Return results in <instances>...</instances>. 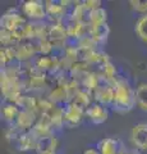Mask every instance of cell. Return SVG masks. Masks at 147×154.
I'll use <instances>...</instances> for the list:
<instances>
[{"mask_svg":"<svg viewBox=\"0 0 147 154\" xmlns=\"http://www.w3.org/2000/svg\"><path fill=\"white\" fill-rule=\"evenodd\" d=\"M136 107V88L132 85L129 79L119 76L114 85V103L110 107L111 110L118 114H127Z\"/></svg>","mask_w":147,"mask_h":154,"instance_id":"6da1fadb","label":"cell"},{"mask_svg":"<svg viewBox=\"0 0 147 154\" xmlns=\"http://www.w3.org/2000/svg\"><path fill=\"white\" fill-rule=\"evenodd\" d=\"M21 13L30 22H42L46 21L47 14L45 8V2L42 0H27L21 4Z\"/></svg>","mask_w":147,"mask_h":154,"instance_id":"7a4b0ae2","label":"cell"},{"mask_svg":"<svg viewBox=\"0 0 147 154\" xmlns=\"http://www.w3.org/2000/svg\"><path fill=\"white\" fill-rule=\"evenodd\" d=\"M64 113V126L65 128H77L84 122L86 119V110L79 108L78 105L69 102L63 107Z\"/></svg>","mask_w":147,"mask_h":154,"instance_id":"3957f363","label":"cell"},{"mask_svg":"<svg viewBox=\"0 0 147 154\" xmlns=\"http://www.w3.org/2000/svg\"><path fill=\"white\" fill-rule=\"evenodd\" d=\"M27 22V18L21 12H18L17 9H9L0 18V27H1V30L16 32L17 30L25 26Z\"/></svg>","mask_w":147,"mask_h":154,"instance_id":"277c9868","label":"cell"},{"mask_svg":"<svg viewBox=\"0 0 147 154\" xmlns=\"http://www.w3.org/2000/svg\"><path fill=\"white\" fill-rule=\"evenodd\" d=\"M131 143L141 153H147V122L137 123L131 130Z\"/></svg>","mask_w":147,"mask_h":154,"instance_id":"5b68a950","label":"cell"},{"mask_svg":"<svg viewBox=\"0 0 147 154\" xmlns=\"http://www.w3.org/2000/svg\"><path fill=\"white\" fill-rule=\"evenodd\" d=\"M110 110L105 105H101L98 103H92L86 109V119L92 125H102L109 119Z\"/></svg>","mask_w":147,"mask_h":154,"instance_id":"8992f818","label":"cell"},{"mask_svg":"<svg viewBox=\"0 0 147 154\" xmlns=\"http://www.w3.org/2000/svg\"><path fill=\"white\" fill-rule=\"evenodd\" d=\"M96 149L100 154H122L127 146L118 137H104L97 143Z\"/></svg>","mask_w":147,"mask_h":154,"instance_id":"52a82bcc","label":"cell"},{"mask_svg":"<svg viewBox=\"0 0 147 154\" xmlns=\"http://www.w3.org/2000/svg\"><path fill=\"white\" fill-rule=\"evenodd\" d=\"M16 50V62L22 64L31 63L32 60L37 57L36 50L31 41H21L14 46Z\"/></svg>","mask_w":147,"mask_h":154,"instance_id":"ba28073f","label":"cell"},{"mask_svg":"<svg viewBox=\"0 0 147 154\" xmlns=\"http://www.w3.org/2000/svg\"><path fill=\"white\" fill-rule=\"evenodd\" d=\"M39 119V114L36 112H31V110H21L18 117L14 122L16 126L21 132H28L34 128L35 123Z\"/></svg>","mask_w":147,"mask_h":154,"instance_id":"9c48e42d","label":"cell"},{"mask_svg":"<svg viewBox=\"0 0 147 154\" xmlns=\"http://www.w3.org/2000/svg\"><path fill=\"white\" fill-rule=\"evenodd\" d=\"M93 102L110 108L114 103V86L107 84H101L92 94Z\"/></svg>","mask_w":147,"mask_h":154,"instance_id":"30bf717a","label":"cell"},{"mask_svg":"<svg viewBox=\"0 0 147 154\" xmlns=\"http://www.w3.org/2000/svg\"><path fill=\"white\" fill-rule=\"evenodd\" d=\"M31 132L35 135V137L39 140L41 137H45V136H49L51 134H55L51 128V123H50V118L47 114H41L39 116V119L37 122L35 123L34 128L31 130Z\"/></svg>","mask_w":147,"mask_h":154,"instance_id":"8fae6325","label":"cell"},{"mask_svg":"<svg viewBox=\"0 0 147 154\" xmlns=\"http://www.w3.org/2000/svg\"><path fill=\"white\" fill-rule=\"evenodd\" d=\"M19 152H36L37 148V139L35 137V135L32 134L31 131L28 132H22L19 136H18L16 144H14Z\"/></svg>","mask_w":147,"mask_h":154,"instance_id":"7c38bea8","label":"cell"},{"mask_svg":"<svg viewBox=\"0 0 147 154\" xmlns=\"http://www.w3.org/2000/svg\"><path fill=\"white\" fill-rule=\"evenodd\" d=\"M46 96L55 105H60V107H64L65 104L70 102L67 88H64V86H59V85H54L53 88L47 91Z\"/></svg>","mask_w":147,"mask_h":154,"instance_id":"4fadbf2b","label":"cell"},{"mask_svg":"<svg viewBox=\"0 0 147 154\" xmlns=\"http://www.w3.org/2000/svg\"><path fill=\"white\" fill-rule=\"evenodd\" d=\"M109 35H110V27H109L107 23L100 26H91V30H90V36L92 37V40L96 42L98 48L106 45Z\"/></svg>","mask_w":147,"mask_h":154,"instance_id":"5bb4252c","label":"cell"},{"mask_svg":"<svg viewBox=\"0 0 147 154\" xmlns=\"http://www.w3.org/2000/svg\"><path fill=\"white\" fill-rule=\"evenodd\" d=\"M79 84H81V88H82L83 90H86V91H88V93L93 94L95 90H96L98 86H100L101 84H104V82H102L101 76L98 75L97 71H91Z\"/></svg>","mask_w":147,"mask_h":154,"instance_id":"9a60e30c","label":"cell"},{"mask_svg":"<svg viewBox=\"0 0 147 154\" xmlns=\"http://www.w3.org/2000/svg\"><path fill=\"white\" fill-rule=\"evenodd\" d=\"M50 118V123H51V128L55 134L60 132L65 126H64V113H63V107L56 105V107L47 114Z\"/></svg>","mask_w":147,"mask_h":154,"instance_id":"2e32d148","label":"cell"},{"mask_svg":"<svg viewBox=\"0 0 147 154\" xmlns=\"http://www.w3.org/2000/svg\"><path fill=\"white\" fill-rule=\"evenodd\" d=\"M37 102H39V96H36L34 94H28L25 93L19 99L17 100V105L21 110H31V112H37ZM40 116V114H39Z\"/></svg>","mask_w":147,"mask_h":154,"instance_id":"e0dca14e","label":"cell"},{"mask_svg":"<svg viewBox=\"0 0 147 154\" xmlns=\"http://www.w3.org/2000/svg\"><path fill=\"white\" fill-rule=\"evenodd\" d=\"M19 112H21V109L18 108V105L14 104V103L4 102L1 104V118L8 125H14Z\"/></svg>","mask_w":147,"mask_h":154,"instance_id":"ac0fdd59","label":"cell"},{"mask_svg":"<svg viewBox=\"0 0 147 154\" xmlns=\"http://www.w3.org/2000/svg\"><path fill=\"white\" fill-rule=\"evenodd\" d=\"M58 146H59L58 134H51V135H49V136L41 137V139L37 140L36 152H45V150H54V152H56Z\"/></svg>","mask_w":147,"mask_h":154,"instance_id":"d6986e66","label":"cell"},{"mask_svg":"<svg viewBox=\"0 0 147 154\" xmlns=\"http://www.w3.org/2000/svg\"><path fill=\"white\" fill-rule=\"evenodd\" d=\"M91 71L92 69L90 68V67L84 63V62H77V63L73 64V67L69 69L68 73H69V76H70V79H72V80L81 82V81H82Z\"/></svg>","mask_w":147,"mask_h":154,"instance_id":"ffe728a7","label":"cell"},{"mask_svg":"<svg viewBox=\"0 0 147 154\" xmlns=\"http://www.w3.org/2000/svg\"><path fill=\"white\" fill-rule=\"evenodd\" d=\"M34 45L37 55H53L54 54V46L49 38H36L31 41Z\"/></svg>","mask_w":147,"mask_h":154,"instance_id":"44dd1931","label":"cell"},{"mask_svg":"<svg viewBox=\"0 0 147 154\" xmlns=\"http://www.w3.org/2000/svg\"><path fill=\"white\" fill-rule=\"evenodd\" d=\"M88 23L91 26H100L107 23V11L104 7L97 8L90 12L88 14Z\"/></svg>","mask_w":147,"mask_h":154,"instance_id":"7402d4cb","label":"cell"},{"mask_svg":"<svg viewBox=\"0 0 147 154\" xmlns=\"http://www.w3.org/2000/svg\"><path fill=\"white\" fill-rule=\"evenodd\" d=\"M137 108L147 113V82H141L136 86Z\"/></svg>","mask_w":147,"mask_h":154,"instance_id":"603a6c76","label":"cell"},{"mask_svg":"<svg viewBox=\"0 0 147 154\" xmlns=\"http://www.w3.org/2000/svg\"><path fill=\"white\" fill-rule=\"evenodd\" d=\"M72 103H74L75 105H78L79 108H82V109L86 110L90 105L93 103V96H92L91 93H88V91L81 89L77 93V95L73 98Z\"/></svg>","mask_w":147,"mask_h":154,"instance_id":"cb8c5ba5","label":"cell"},{"mask_svg":"<svg viewBox=\"0 0 147 154\" xmlns=\"http://www.w3.org/2000/svg\"><path fill=\"white\" fill-rule=\"evenodd\" d=\"M16 62V50L14 46H1L0 49V63H1V68L7 67Z\"/></svg>","mask_w":147,"mask_h":154,"instance_id":"d4e9b609","label":"cell"},{"mask_svg":"<svg viewBox=\"0 0 147 154\" xmlns=\"http://www.w3.org/2000/svg\"><path fill=\"white\" fill-rule=\"evenodd\" d=\"M134 32L143 42L147 44V14L140 16L136 21L134 25Z\"/></svg>","mask_w":147,"mask_h":154,"instance_id":"484cf974","label":"cell"},{"mask_svg":"<svg viewBox=\"0 0 147 154\" xmlns=\"http://www.w3.org/2000/svg\"><path fill=\"white\" fill-rule=\"evenodd\" d=\"M0 42L1 46H16L19 41L17 33L13 31H8V30H0Z\"/></svg>","mask_w":147,"mask_h":154,"instance_id":"4316f807","label":"cell"},{"mask_svg":"<svg viewBox=\"0 0 147 154\" xmlns=\"http://www.w3.org/2000/svg\"><path fill=\"white\" fill-rule=\"evenodd\" d=\"M131 8L137 12L140 16L147 14V0H131Z\"/></svg>","mask_w":147,"mask_h":154,"instance_id":"83f0119b","label":"cell"},{"mask_svg":"<svg viewBox=\"0 0 147 154\" xmlns=\"http://www.w3.org/2000/svg\"><path fill=\"white\" fill-rule=\"evenodd\" d=\"M82 3L88 12H92L95 9L102 7V2H100V0H83Z\"/></svg>","mask_w":147,"mask_h":154,"instance_id":"f1b7e54d","label":"cell"},{"mask_svg":"<svg viewBox=\"0 0 147 154\" xmlns=\"http://www.w3.org/2000/svg\"><path fill=\"white\" fill-rule=\"evenodd\" d=\"M82 154H100V152L97 150L96 148H88V149H86Z\"/></svg>","mask_w":147,"mask_h":154,"instance_id":"f546056e","label":"cell"},{"mask_svg":"<svg viewBox=\"0 0 147 154\" xmlns=\"http://www.w3.org/2000/svg\"><path fill=\"white\" fill-rule=\"evenodd\" d=\"M36 154H56L54 150H45V152H36Z\"/></svg>","mask_w":147,"mask_h":154,"instance_id":"4dcf8cb0","label":"cell"}]
</instances>
